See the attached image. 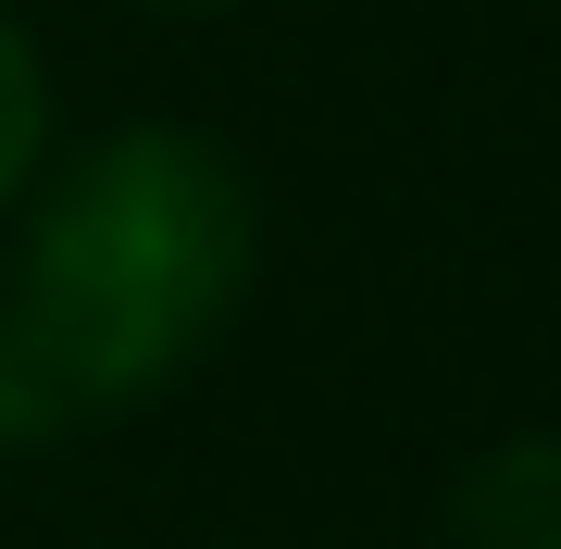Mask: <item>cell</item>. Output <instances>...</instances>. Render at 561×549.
Instances as JSON below:
<instances>
[{"instance_id":"cell-1","label":"cell","mask_w":561,"mask_h":549,"mask_svg":"<svg viewBox=\"0 0 561 549\" xmlns=\"http://www.w3.org/2000/svg\"><path fill=\"white\" fill-rule=\"evenodd\" d=\"M262 275V201L238 150L201 125H113L88 150H50V175L13 213L0 275V350H13L25 425L138 412L238 325Z\"/></svg>"},{"instance_id":"cell-2","label":"cell","mask_w":561,"mask_h":549,"mask_svg":"<svg viewBox=\"0 0 561 549\" xmlns=\"http://www.w3.org/2000/svg\"><path fill=\"white\" fill-rule=\"evenodd\" d=\"M449 512H461V549H561V437H500Z\"/></svg>"},{"instance_id":"cell-3","label":"cell","mask_w":561,"mask_h":549,"mask_svg":"<svg viewBox=\"0 0 561 549\" xmlns=\"http://www.w3.org/2000/svg\"><path fill=\"white\" fill-rule=\"evenodd\" d=\"M38 175H50V62L25 38V13L0 0V225L25 213Z\"/></svg>"},{"instance_id":"cell-4","label":"cell","mask_w":561,"mask_h":549,"mask_svg":"<svg viewBox=\"0 0 561 549\" xmlns=\"http://www.w3.org/2000/svg\"><path fill=\"white\" fill-rule=\"evenodd\" d=\"M25 425V387H13V350H0V437Z\"/></svg>"},{"instance_id":"cell-5","label":"cell","mask_w":561,"mask_h":549,"mask_svg":"<svg viewBox=\"0 0 561 549\" xmlns=\"http://www.w3.org/2000/svg\"><path fill=\"white\" fill-rule=\"evenodd\" d=\"M150 13H225V0H150Z\"/></svg>"}]
</instances>
